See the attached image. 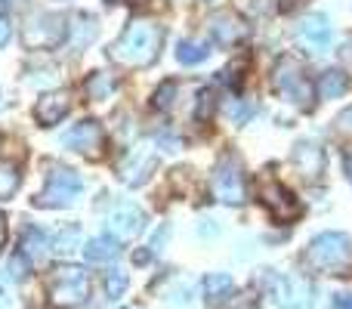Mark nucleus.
Instances as JSON below:
<instances>
[{
    "mask_svg": "<svg viewBox=\"0 0 352 309\" xmlns=\"http://www.w3.org/2000/svg\"><path fill=\"white\" fill-rule=\"evenodd\" d=\"M161 28L155 22H146V19H133L127 25L121 37L111 43L109 56L118 62V65H127V68H146L158 59L161 53Z\"/></svg>",
    "mask_w": 352,
    "mask_h": 309,
    "instance_id": "nucleus-1",
    "label": "nucleus"
},
{
    "mask_svg": "<svg viewBox=\"0 0 352 309\" xmlns=\"http://www.w3.org/2000/svg\"><path fill=\"white\" fill-rule=\"evenodd\" d=\"M306 260L331 275H352V242L343 232H322L309 242Z\"/></svg>",
    "mask_w": 352,
    "mask_h": 309,
    "instance_id": "nucleus-2",
    "label": "nucleus"
},
{
    "mask_svg": "<svg viewBox=\"0 0 352 309\" xmlns=\"http://www.w3.org/2000/svg\"><path fill=\"white\" fill-rule=\"evenodd\" d=\"M272 87L278 96H285L287 103H294L297 109H312V103H316V87H312V81L306 78L303 65L294 59H281L278 65H275L272 72Z\"/></svg>",
    "mask_w": 352,
    "mask_h": 309,
    "instance_id": "nucleus-3",
    "label": "nucleus"
},
{
    "mask_svg": "<svg viewBox=\"0 0 352 309\" xmlns=\"http://www.w3.org/2000/svg\"><path fill=\"white\" fill-rule=\"evenodd\" d=\"M47 294L53 306H65V309L80 306L87 300V294H90V279H87V273L80 266H59L53 273V279H50Z\"/></svg>",
    "mask_w": 352,
    "mask_h": 309,
    "instance_id": "nucleus-4",
    "label": "nucleus"
},
{
    "mask_svg": "<svg viewBox=\"0 0 352 309\" xmlns=\"http://www.w3.org/2000/svg\"><path fill=\"white\" fill-rule=\"evenodd\" d=\"M84 189V180H80L78 170L72 167H53V173H47V186L43 192L34 198L37 207H65L74 204Z\"/></svg>",
    "mask_w": 352,
    "mask_h": 309,
    "instance_id": "nucleus-5",
    "label": "nucleus"
},
{
    "mask_svg": "<svg viewBox=\"0 0 352 309\" xmlns=\"http://www.w3.org/2000/svg\"><path fill=\"white\" fill-rule=\"evenodd\" d=\"M210 192L217 201L223 204H241L248 198V186H244V170L241 164L232 155H223L219 164L213 167V180H210Z\"/></svg>",
    "mask_w": 352,
    "mask_h": 309,
    "instance_id": "nucleus-6",
    "label": "nucleus"
},
{
    "mask_svg": "<svg viewBox=\"0 0 352 309\" xmlns=\"http://www.w3.org/2000/svg\"><path fill=\"white\" fill-rule=\"evenodd\" d=\"M68 37V22L59 12H41L25 25V43L34 50H53Z\"/></svg>",
    "mask_w": 352,
    "mask_h": 309,
    "instance_id": "nucleus-7",
    "label": "nucleus"
},
{
    "mask_svg": "<svg viewBox=\"0 0 352 309\" xmlns=\"http://www.w3.org/2000/svg\"><path fill=\"white\" fill-rule=\"evenodd\" d=\"M260 201L269 207V213H272L278 223H291V220H297L300 213H303V204L294 198L291 189L275 182V180L260 182Z\"/></svg>",
    "mask_w": 352,
    "mask_h": 309,
    "instance_id": "nucleus-8",
    "label": "nucleus"
},
{
    "mask_svg": "<svg viewBox=\"0 0 352 309\" xmlns=\"http://www.w3.org/2000/svg\"><path fill=\"white\" fill-rule=\"evenodd\" d=\"M272 297L281 309H309L312 306V285L300 275H272L269 279Z\"/></svg>",
    "mask_w": 352,
    "mask_h": 309,
    "instance_id": "nucleus-9",
    "label": "nucleus"
},
{
    "mask_svg": "<svg viewBox=\"0 0 352 309\" xmlns=\"http://www.w3.org/2000/svg\"><path fill=\"white\" fill-rule=\"evenodd\" d=\"M146 229V213L136 204H115L109 211V232L115 242H136Z\"/></svg>",
    "mask_w": 352,
    "mask_h": 309,
    "instance_id": "nucleus-10",
    "label": "nucleus"
},
{
    "mask_svg": "<svg viewBox=\"0 0 352 309\" xmlns=\"http://www.w3.org/2000/svg\"><path fill=\"white\" fill-rule=\"evenodd\" d=\"M297 41L300 47L306 50V53H328L331 50V41H334V28H331L328 16H322V12H312V16H306L303 22H300L297 28Z\"/></svg>",
    "mask_w": 352,
    "mask_h": 309,
    "instance_id": "nucleus-11",
    "label": "nucleus"
},
{
    "mask_svg": "<svg viewBox=\"0 0 352 309\" xmlns=\"http://www.w3.org/2000/svg\"><path fill=\"white\" fill-rule=\"evenodd\" d=\"M155 161H158V155H155L152 142H148V140L140 142L136 149H130V152L124 155V161H121V180L127 182V186H140V182H146L148 176H152Z\"/></svg>",
    "mask_w": 352,
    "mask_h": 309,
    "instance_id": "nucleus-12",
    "label": "nucleus"
},
{
    "mask_svg": "<svg viewBox=\"0 0 352 309\" xmlns=\"http://www.w3.org/2000/svg\"><path fill=\"white\" fill-rule=\"evenodd\" d=\"M62 146L72 149V152L80 155H93L96 158L105 146V134H102V124L99 121H80L62 136Z\"/></svg>",
    "mask_w": 352,
    "mask_h": 309,
    "instance_id": "nucleus-13",
    "label": "nucleus"
},
{
    "mask_svg": "<svg viewBox=\"0 0 352 309\" xmlns=\"http://www.w3.org/2000/svg\"><path fill=\"white\" fill-rule=\"evenodd\" d=\"M248 22H244L238 12H232V10H223V12H217V16L210 19V34H213V41L217 43H226V47H232V43H238V41H244L248 37Z\"/></svg>",
    "mask_w": 352,
    "mask_h": 309,
    "instance_id": "nucleus-14",
    "label": "nucleus"
},
{
    "mask_svg": "<svg viewBox=\"0 0 352 309\" xmlns=\"http://www.w3.org/2000/svg\"><path fill=\"white\" fill-rule=\"evenodd\" d=\"M294 164H297V170L303 176H322V170H324V149L318 146V142H312V140L297 142V149H294Z\"/></svg>",
    "mask_w": 352,
    "mask_h": 309,
    "instance_id": "nucleus-15",
    "label": "nucleus"
},
{
    "mask_svg": "<svg viewBox=\"0 0 352 309\" xmlns=\"http://www.w3.org/2000/svg\"><path fill=\"white\" fill-rule=\"evenodd\" d=\"M65 115H68V93H59V90L41 96V103H37V109H34V118L41 127H53V124H59Z\"/></svg>",
    "mask_w": 352,
    "mask_h": 309,
    "instance_id": "nucleus-16",
    "label": "nucleus"
},
{
    "mask_svg": "<svg viewBox=\"0 0 352 309\" xmlns=\"http://www.w3.org/2000/svg\"><path fill=\"white\" fill-rule=\"evenodd\" d=\"M346 90H349V74L340 72V68H328V72H322V78H318V84H316V93L322 99H337Z\"/></svg>",
    "mask_w": 352,
    "mask_h": 309,
    "instance_id": "nucleus-17",
    "label": "nucleus"
},
{
    "mask_svg": "<svg viewBox=\"0 0 352 309\" xmlns=\"http://www.w3.org/2000/svg\"><path fill=\"white\" fill-rule=\"evenodd\" d=\"M232 275H226V273H210L204 279V297H207V303L210 306H223L226 300L232 297Z\"/></svg>",
    "mask_w": 352,
    "mask_h": 309,
    "instance_id": "nucleus-18",
    "label": "nucleus"
},
{
    "mask_svg": "<svg viewBox=\"0 0 352 309\" xmlns=\"http://www.w3.org/2000/svg\"><path fill=\"white\" fill-rule=\"evenodd\" d=\"M118 242L111 235H99V238H90V242L84 244V257L90 263H109L118 257Z\"/></svg>",
    "mask_w": 352,
    "mask_h": 309,
    "instance_id": "nucleus-19",
    "label": "nucleus"
},
{
    "mask_svg": "<svg viewBox=\"0 0 352 309\" xmlns=\"http://www.w3.org/2000/svg\"><path fill=\"white\" fill-rule=\"evenodd\" d=\"M207 56H210V43L198 41V37L179 41V47H176V59H179L182 65H198V62H204Z\"/></svg>",
    "mask_w": 352,
    "mask_h": 309,
    "instance_id": "nucleus-20",
    "label": "nucleus"
},
{
    "mask_svg": "<svg viewBox=\"0 0 352 309\" xmlns=\"http://www.w3.org/2000/svg\"><path fill=\"white\" fill-rule=\"evenodd\" d=\"M19 186H22L19 167L12 161H0V201H10Z\"/></svg>",
    "mask_w": 352,
    "mask_h": 309,
    "instance_id": "nucleus-21",
    "label": "nucleus"
},
{
    "mask_svg": "<svg viewBox=\"0 0 352 309\" xmlns=\"http://www.w3.org/2000/svg\"><path fill=\"white\" fill-rule=\"evenodd\" d=\"M111 90H115V81L105 72H93L90 81H87V96L90 99H109Z\"/></svg>",
    "mask_w": 352,
    "mask_h": 309,
    "instance_id": "nucleus-22",
    "label": "nucleus"
},
{
    "mask_svg": "<svg viewBox=\"0 0 352 309\" xmlns=\"http://www.w3.org/2000/svg\"><path fill=\"white\" fill-rule=\"evenodd\" d=\"M22 254L28 257V260H41V257L47 254V235L37 229H28L25 232V242H22Z\"/></svg>",
    "mask_w": 352,
    "mask_h": 309,
    "instance_id": "nucleus-23",
    "label": "nucleus"
},
{
    "mask_svg": "<svg viewBox=\"0 0 352 309\" xmlns=\"http://www.w3.org/2000/svg\"><path fill=\"white\" fill-rule=\"evenodd\" d=\"M213 111H217V93H213V87H204L198 93V103H195V121H210Z\"/></svg>",
    "mask_w": 352,
    "mask_h": 309,
    "instance_id": "nucleus-24",
    "label": "nucleus"
},
{
    "mask_svg": "<svg viewBox=\"0 0 352 309\" xmlns=\"http://www.w3.org/2000/svg\"><path fill=\"white\" fill-rule=\"evenodd\" d=\"M78 238H80V229L72 223V226H68V232L62 229L59 235H56L53 251H56V254H68V251H74V244H78Z\"/></svg>",
    "mask_w": 352,
    "mask_h": 309,
    "instance_id": "nucleus-25",
    "label": "nucleus"
},
{
    "mask_svg": "<svg viewBox=\"0 0 352 309\" xmlns=\"http://www.w3.org/2000/svg\"><path fill=\"white\" fill-rule=\"evenodd\" d=\"M105 291H109V297H121V294L127 291V273H124V269H111V273L105 275Z\"/></svg>",
    "mask_w": 352,
    "mask_h": 309,
    "instance_id": "nucleus-26",
    "label": "nucleus"
},
{
    "mask_svg": "<svg viewBox=\"0 0 352 309\" xmlns=\"http://www.w3.org/2000/svg\"><path fill=\"white\" fill-rule=\"evenodd\" d=\"M28 263H31V260L22 254V251H19V254H12V257H10L6 269H10V275H12L16 281H22V279H28Z\"/></svg>",
    "mask_w": 352,
    "mask_h": 309,
    "instance_id": "nucleus-27",
    "label": "nucleus"
},
{
    "mask_svg": "<svg viewBox=\"0 0 352 309\" xmlns=\"http://www.w3.org/2000/svg\"><path fill=\"white\" fill-rule=\"evenodd\" d=\"M173 96H176V81H167L164 87H158V93H155V109H170L173 105Z\"/></svg>",
    "mask_w": 352,
    "mask_h": 309,
    "instance_id": "nucleus-28",
    "label": "nucleus"
},
{
    "mask_svg": "<svg viewBox=\"0 0 352 309\" xmlns=\"http://www.w3.org/2000/svg\"><path fill=\"white\" fill-rule=\"evenodd\" d=\"M334 127H337V134H352V109H346V111H340V115H337Z\"/></svg>",
    "mask_w": 352,
    "mask_h": 309,
    "instance_id": "nucleus-29",
    "label": "nucleus"
},
{
    "mask_svg": "<svg viewBox=\"0 0 352 309\" xmlns=\"http://www.w3.org/2000/svg\"><path fill=\"white\" fill-rule=\"evenodd\" d=\"M250 115H254V105H238V103L232 105V121L235 124H244Z\"/></svg>",
    "mask_w": 352,
    "mask_h": 309,
    "instance_id": "nucleus-30",
    "label": "nucleus"
},
{
    "mask_svg": "<svg viewBox=\"0 0 352 309\" xmlns=\"http://www.w3.org/2000/svg\"><path fill=\"white\" fill-rule=\"evenodd\" d=\"M334 309H352V294H334Z\"/></svg>",
    "mask_w": 352,
    "mask_h": 309,
    "instance_id": "nucleus-31",
    "label": "nucleus"
},
{
    "mask_svg": "<svg viewBox=\"0 0 352 309\" xmlns=\"http://www.w3.org/2000/svg\"><path fill=\"white\" fill-rule=\"evenodd\" d=\"M10 34H12L10 22H6V19H0V47H3V43H6V41H10Z\"/></svg>",
    "mask_w": 352,
    "mask_h": 309,
    "instance_id": "nucleus-32",
    "label": "nucleus"
},
{
    "mask_svg": "<svg viewBox=\"0 0 352 309\" xmlns=\"http://www.w3.org/2000/svg\"><path fill=\"white\" fill-rule=\"evenodd\" d=\"M3 244H6V217L0 213V248H3Z\"/></svg>",
    "mask_w": 352,
    "mask_h": 309,
    "instance_id": "nucleus-33",
    "label": "nucleus"
},
{
    "mask_svg": "<svg viewBox=\"0 0 352 309\" xmlns=\"http://www.w3.org/2000/svg\"><path fill=\"white\" fill-rule=\"evenodd\" d=\"M343 167H346V176H349V182H352V155H346V161H343Z\"/></svg>",
    "mask_w": 352,
    "mask_h": 309,
    "instance_id": "nucleus-34",
    "label": "nucleus"
},
{
    "mask_svg": "<svg viewBox=\"0 0 352 309\" xmlns=\"http://www.w3.org/2000/svg\"><path fill=\"white\" fill-rule=\"evenodd\" d=\"M127 3H136V6H140V3H148V0H127Z\"/></svg>",
    "mask_w": 352,
    "mask_h": 309,
    "instance_id": "nucleus-35",
    "label": "nucleus"
},
{
    "mask_svg": "<svg viewBox=\"0 0 352 309\" xmlns=\"http://www.w3.org/2000/svg\"><path fill=\"white\" fill-rule=\"evenodd\" d=\"M124 309H136V306H124Z\"/></svg>",
    "mask_w": 352,
    "mask_h": 309,
    "instance_id": "nucleus-36",
    "label": "nucleus"
}]
</instances>
